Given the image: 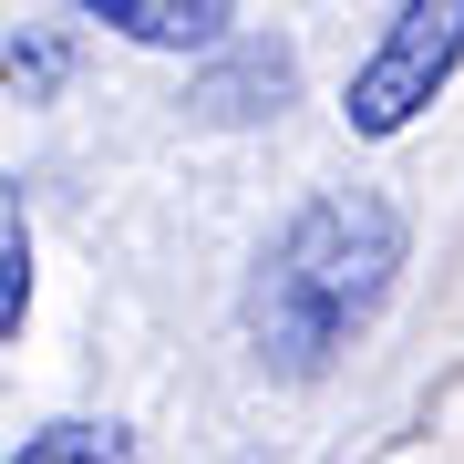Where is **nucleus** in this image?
I'll list each match as a JSON object with an SVG mask.
<instances>
[{
	"mask_svg": "<svg viewBox=\"0 0 464 464\" xmlns=\"http://www.w3.org/2000/svg\"><path fill=\"white\" fill-rule=\"evenodd\" d=\"M413 258V217L382 186H331L268 237L258 279H248V341L279 382H320L351 341L382 320V299L402 289Z\"/></svg>",
	"mask_w": 464,
	"mask_h": 464,
	"instance_id": "obj_1",
	"label": "nucleus"
},
{
	"mask_svg": "<svg viewBox=\"0 0 464 464\" xmlns=\"http://www.w3.org/2000/svg\"><path fill=\"white\" fill-rule=\"evenodd\" d=\"M454 72H464V0H402V11L382 21V42L362 52V72H351L341 124L362 134V145H392L402 124L433 114V93H444Z\"/></svg>",
	"mask_w": 464,
	"mask_h": 464,
	"instance_id": "obj_2",
	"label": "nucleus"
},
{
	"mask_svg": "<svg viewBox=\"0 0 464 464\" xmlns=\"http://www.w3.org/2000/svg\"><path fill=\"white\" fill-rule=\"evenodd\" d=\"M83 21H103V32L145 42V52H217L237 21V0H72Z\"/></svg>",
	"mask_w": 464,
	"mask_h": 464,
	"instance_id": "obj_3",
	"label": "nucleus"
},
{
	"mask_svg": "<svg viewBox=\"0 0 464 464\" xmlns=\"http://www.w3.org/2000/svg\"><path fill=\"white\" fill-rule=\"evenodd\" d=\"M227 63L197 83V114H217V124H248V114H279L289 103V83H299V63H289V42H217Z\"/></svg>",
	"mask_w": 464,
	"mask_h": 464,
	"instance_id": "obj_4",
	"label": "nucleus"
},
{
	"mask_svg": "<svg viewBox=\"0 0 464 464\" xmlns=\"http://www.w3.org/2000/svg\"><path fill=\"white\" fill-rule=\"evenodd\" d=\"M11 464H134L124 423H93V413H52L42 433H21Z\"/></svg>",
	"mask_w": 464,
	"mask_h": 464,
	"instance_id": "obj_5",
	"label": "nucleus"
},
{
	"mask_svg": "<svg viewBox=\"0 0 464 464\" xmlns=\"http://www.w3.org/2000/svg\"><path fill=\"white\" fill-rule=\"evenodd\" d=\"M21 310H32V237H21V207L0 186V341L21 331Z\"/></svg>",
	"mask_w": 464,
	"mask_h": 464,
	"instance_id": "obj_6",
	"label": "nucleus"
}]
</instances>
